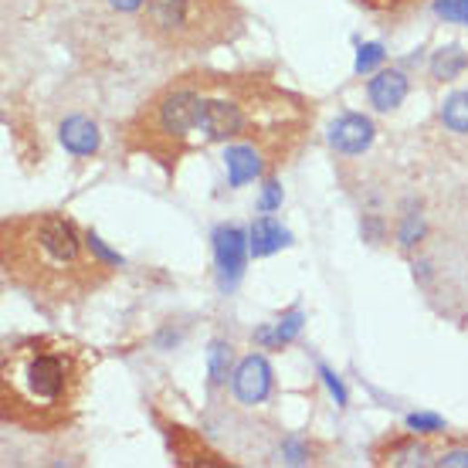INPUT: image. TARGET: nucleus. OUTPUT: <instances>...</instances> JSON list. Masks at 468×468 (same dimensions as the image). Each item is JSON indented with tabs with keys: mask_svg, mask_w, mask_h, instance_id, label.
<instances>
[{
	"mask_svg": "<svg viewBox=\"0 0 468 468\" xmlns=\"http://www.w3.org/2000/svg\"><path fill=\"white\" fill-rule=\"evenodd\" d=\"M163 434L170 442V452L177 458V465H228L214 448L204 444L200 434L180 428V424H163Z\"/></svg>",
	"mask_w": 468,
	"mask_h": 468,
	"instance_id": "0eeeda50",
	"label": "nucleus"
},
{
	"mask_svg": "<svg viewBox=\"0 0 468 468\" xmlns=\"http://www.w3.org/2000/svg\"><path fill=\"white\" fill-rule=\"evenodd\" d=\"M282 245H288V231L275 218H258L251 224V251H255V258H265V255L278 251Z\"/></svg>",
	"mask_w": 468,
	"mask_h": 468,
	"instance_id": "f8f14e48",
	"label": "nucleus"
},
{
	"mask_svg": "<svg viewBox=\"0 0 468 468\" xmlns=\"http://www.w3.org/2000/svg\"><path fill=\"white\" fill-rule=\"evenodd\" d=\"M214 255H218V268H221L224 286H231L234 278L241 275V268H245V234H241V228H234V224L218 228V234H214Z\"/></svg>",
	"mask_w": 468,
	"mask_h": 468,
	"instance_id": "1a4fd4ad",
	"label": "nucleus"
},
{
	"mask_svg": "<svg viewBox=\"0 0 468 468\" xmlns=\"http://www.w3.org/2000/svg\"><path fill=\"white\" fill-rule=\"evenodd\" d=\"M442 122L452 132H468V92H455L442 105Z\"/></svg>",
	"mask_w": 468,
	"mask_h": 468,
	"instance_id": "4468645a",
	"label": "nucleus"
},
{
	"mask_svg": "<svg viewBox=\"0 0 468 468\" xmlns=\"http://www.w3.org/2000/svg\"><path fill=\"white\" fill-rule=\"evenodd\" d=\"M140 31L167 54H204L245 34V7L238 0H146Z\"/></svg>",
	"mask_w": 468,
	"mask_h": 468,
	"instance_id": "20e7f679",
	"label": "nucleus"
},
{
	"mask_svg": "<svg viewBox=\"0 0 468 468\" xmlns=\"http://www.w3.org/2000/svg\"><path fill=\"white\" fill-rule=\"evenodd\" d=\"M434 11L452 24H468V0H434Z\"/></svg>",
	"mask_w": 468,
	"mask_h": 468,
	"instance_id": "f3484780",
	"label": "nucleus"
},
{
	"mask_svg": "<svg viewBox=\"0 0 468 468\" xmlns=\"http://www.w3.org/2000/svg\"><path fill=\"white\" fill-rule=\"evenodd\" d=\"M4 282L48 309L95 296L119 272L109 248L62 210L14 214L0 224Z\"/></svg>",
	"mask_w": 468,
	"mask_h": 468,
	"instance_id": "f03ea898",
	"label": "nucleus"
},
{
	"mask_svg": "<svg viewBox=\"0 0 468 468\" xmlns=\"http://www.w3.org/2000/svg\"><path fill=\"white\" fill-rule=\"evenodd\" d=\"M231 390H234V397L241 404H248V407L265 401V397L272 394V366H268V360L258 356V353L245 356V360L238 364V370L231 374Z\"/></svg>",
	"mask_w": 468,
	"mask_h": 468,
	"instance_id": "39448f33",
	"label": "nucleus"
},
{
	"mask_svg": "<svg viewBox=\"0 0 468 468\" xmlns=\"http://www.w3.org/2000/svg\"><path fill=\"white\" fill-rule=\"evenodd\" d=\"M434 455L438 452L428 442H421L414 431H401L394 438H384L374 448V458H377L380 465H431Z\"/></svg>",
	"mask_w": 468,
	"mask_h": 468,
	"instance_id": "423d86ee",
	"label": "nucleus"
},
{
	"mask_svg": "<svg viewBox=\"0 0 468 468\" xmlns=\"http://www.w3.org/2000/svg\"><path fill=\"white\" fill-rule=\"evenodd\" d=\"M316 122V102L278 85L261 72H187L132 112L122 130V150L146 156L170 180L187 156L210 146L251 143L288 167Z\"/></svg>",
	"mask_w": 468,
	"mask_h": 468,
	"instance_id": "f257e3e1",
	"label": "nucleus"
},
{
	"mask_svg": "<svg viewBox=\"0 0 468 468\" xmlns=\"http://www.w3.org/2000/svg\"><path fill=\"white\" fill-rule=\"evenodd\" d=\"M58 140L65 146L68 153L75 156H95L99 150V126L85 116H72L62 122V132H58Z\"/></svg>",
	"mask_w": 468,
	"mask_h": 468,
	"instance_id": "9b49d317",
	"label": "nucleus"
},
{
	"mask_svg": "<svg viewBox=\"0 0 468 468\" xmlns=\"http://www.w3.org/2000/svg\"><path fill=\"white\" fill-rule=\"evenodd\" d=\"M407 75L397 72V68H384L380 75L370 78V85H366V95H370V105L380 109V112H390V109H397V105L407 99Z\"/></svg>",
	"mask_w": 468,
	"mask_h": 468,
	"instance_id": "9d476101",
	"label": "nucleus"
},
{
	"mask_svg": "<svg viewBox=\"0 0 468 468\" xmlns=\"http://www.w3.org/2000/svg\"><path fill=\"white\" fill-rule=\"evenodd\" d=\"M95 356L62 333H38L11 343L0 364V417L27 434L65 431L89 394Z\"/></svg>",
	"mask_w": 468,
	"mask_h": 468,
	"instance_id": "7ed1b4c3",
	"label": "nucleus"
},
{
	"mask_svg": "<svg viewBox=\"0 0 468 468\" xmlns=\"http://www.w3.org/2000/svg\"><path fill=\"white\" fill-rule=\"evenodd\" d=\"M468 68V52H462V48H442V52L434 54V62H431V75L438 78V82H452V78H458L462 72Z\"/></svg>",
	"mask_w": 468,
	"mask_h": 468,
	"instance_id": "ddd939ff",
	"label": "nucleus"
},
{
	"mask_svg": "<svg viewBox=\"0 0 468 468\" xmlns=\"http://www.w3.org/2000/svg\"><path fill=\"white\" fill-rule=\"evenodd\" d=\"M329 143H333V150H339V153H346V156L364 153L366 146L374 143V122L366 116L346 112V116H339L336 122H333Z\"/></svg>",
	"mask_w": 468,
	"mask_h": 468,
	"instance_id": "6e6552de",
	"label": "nucleus"
},
{
	"mask_svg": "<svg viewBox=\"0 0 468 468\" xmlns=\"http://www.w3.org/2000/svg\"><path fill=\"white\" fill-rule=\"evenodd\" d=\"M146 0H109V7H116V11H126V14H140Z\"/></svg>",
	"mask_w": 468,
	"mask_h": 468,
	"instance_id": "412c9836",
	"label": "nucleus"
},
{
	"mask_svg": "<svg viewBox=\"0 0 468 468\" xmlns=\"http://www.w3.org/2000/svg\"><path fill=\"white\" fill-rule=\"evenodd\" d=\"M411 428H424V434H434V431H442V421L438 417H431V414H414L411 417Z\"/></svg>",
	"mask_w": 468,
	"mask_h": 468,
	"instance_id": "aec40b11",
	"label": "nucleus"
},
{
	"mask_svg": "<svg viewBox=\"0 0 468 468\" xmlns=\"http://www.w3.org/2000/svg\"><path fill=\"white\" fill-rule=\"evenodd\" d=\"M380 58H384V48H380V44H366V48H360V58H356V72L374 68Z\"/></svg>",
	"mask_w": 468,
	"mask_h": 468,
	"instance_id": "6ab92c4d",
	"label": "nucleus"
},
{
	"mask_svg": "<svg viewBox=\"0 0 468 468\" xmlns=\"http://www.w3.org/2000/svg\"><path fill=\"white\" fill-rule=\"evenodd\" d=\"M356 4L374 14H401V11H411V7H421V4H428V0H356Z\"/></svg>",
	"mask_w": 468,
	"mask_h": 468,
	"instance_id": "dca6fc26",
	"label": "nucleus"
},
{
	"mask_svg": "<svg viewBox=\"0 0 468 468\" xmlns=\"http://www.w3.org/2000/svg\"><path fill=\"white\" fill-rule=\"evenodd\" d=\"M231 374V343H214L210 346V387H221Z\"/></svg>",
	"mask_w": 468,
	"mask_h": 468,
	"instance_id": "2eb2a0df",
	"label": "nucleus"
},
{
	"mask_svg": "<svg viewBox=\"0 0 468 468\" xmlns=\"http://www.w3.org/2000/svg\"><path fill=\"white\" fill-rule=\"evenodd\" d=\"M434 462H438V465L468 468V448H462V444H448V448H442V452L434 455Z\"/></svg>",
	"mask_w": 468,
	"mask_h": 468,
	"instance_id": "a211bd4d",
	"label": "nucleus"
}]
</instances>
